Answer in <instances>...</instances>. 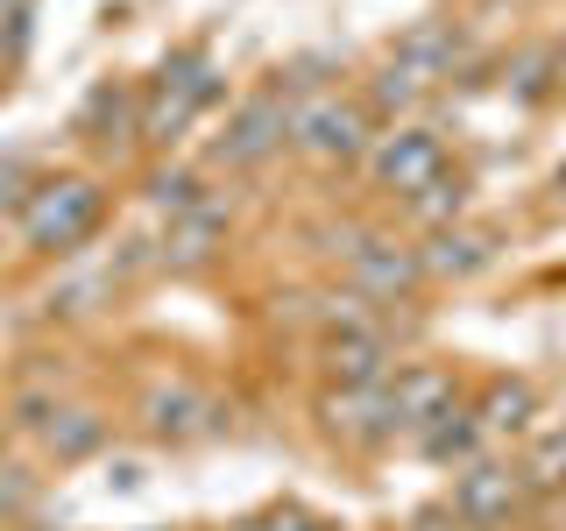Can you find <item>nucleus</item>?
<instances>
[{
  "instance_id": "obj_1",
  "label": "nucleus",
  "mask_w": 566,
  "mask_h": 531,
  "mask_svg": "<svg viewBox=\"0 0 566 531\" xmlns=\"http://www.w3.org/2000/svg\"><path fill=\"white\" fill-rule=\"evenodd\" d=\"M14 220H22L29 248H50V256H57V248H78L99 227V185L93 177H35Z\"/></svg>"
},
{
  "instance_id": "obj_2",
  "label": "nucleus",
  "mask_w": 566,
  "mask_h": 531,
  "mask_svg": "<svg viewBox=\"0 0 566 531\" xmlns=\"http://www.w3.org/2000/svg\"><path fill=\"white\" fill-rule=\"evenodd\" d=\"M212 93H220V71H212L199 50H191V58H177V64H164V79L142 93L135 135H142V142H177V135L191 128V114H199Z\"/></svg>"
},
{
  "instance_id": "obj_3",
  "label": "nucleus",
  "mask_w": 566,
  "mask_h": 531,
  "mask_svg": "<svg viewBox=\"0 0 566 531\" xmlns=\"http://www.w3.org/2000/svg\"><path fill=\"white\" fill-rule=\"evenodd\" d=\"M291 149H305L312 164H361V156L376 149V135H368V106L333 100V93L291 106Z\"/></svg>"
},
{
  "instance_id": "obj_4",
  "label": "nucleus",
  "mask_w": 566,
  "mask_h": 531,
  "mask_svg": "<svg viewBox=\"0 0 566 531\" xmlns=\"http://www.w3.org/2000/svg\"><path fill=\"white\" fill-rule=\"evenodd\" d=\"M361 164H368V177H376V191H397L403 206H411L424 185H439V177L453 170V164H447V142H439L432 128H418V121H403V128L376 135V149H368Z\"/></svg>"
},
{
  "instance_id": "obj_5",
  "label": "nucleus",
  "mask_w": 566,
  "mask_h": 531,
  "mask_svg": "<svg viewBox=\"0 0 566 531\" xmlns=\"http://www.w3.org/2000/svg\"><path fill=\"white\" fill-rule=\"evenodd\" d=\"M524 468H503V460H474V468H460V482H453V518L468 524V531H510L524 518Z\"/></svg>"
},
{
  "instance_id": "obj_6",
  "label": "nucleus",
  "mask_w": 566,
  "mask_h": 531,
  "mask_svg": "<svg viewBox=\"0 0 566 531\" xmlns=\"http://www.w3.org/2000/svg\"><path fill=\"white\" fill-rule=\"evenodd\" d=\"M283 142H291V100L283 93H248L234 114H227L220 142H212V164L227 170H255L262 156H276Z\"/></svg>"
},
{
  "instance_id": "obj_7",
  "label": "nucleus",
  "mask_w": 566,
  "mask_h": 531,
  "mask_svg": "<svg viewBox=\"0 0 566 531\" xmlns=\"http://www.w3.org/2000/svg\"><path fill=\"white\" fill-rule=\"evenodd\" d=\"M447 412H460V383L439 362H411L389 376V418H397V433H432Z\"/></svg>"
},
{
  "instance_id": "obj_8",
  "label": "nucleus",
  "mask_w": 566,
  "mask_h": 531,
  "mask_svg": "<svg viewBox=\"0 0 566 531\" xmlns=\"http://www.w3.org/2000/svg\"><path fill=\"white\" fill-rule=\"evenodd\" d=\"M418 277H424V256L403 248V241L368 235V241L347 248V283L361 298H403V291H418Z\"/></svg>"
},
{
  "instance_id": "obj_9",
  "label": "nucleus",
  "mask_w": 566,
  "mask_h": 531,
  "mask_svg": "<svg viewBox=\"0 0 566 531\" xmlns=\"http://www.w3.org/2000/svg\"><path fill=\"white\" fill-rule=\"evenodd\" d=\"M142 425H149L156 439H199V433L220 425V404H212L199 383L170 376V383H149V389H142Z\"/></svg>"
},
{
  "instance_id": "obj_10",
  "label": "nucleus",
  "mask_w": 566,
  "mask_h": 531,
  "mask_svg": "<svg viewBox=\"0 0 566 531\" xmlns=\"http://www.w3.org/2000/svg\"><path fill=\"white\" fill-rule=\"evenodd\" d=\"M326 376L333 389H368V383H389L397 368H389V341L368 319H354V326H333L326 333Z\"/></svg>"
},
{
  "instance_id": "obj_11",
  "label": "nucleus",
  "mask_w": 566,
  "mask_h": 531,
  "mask_svg": "<svg viewBox=\"0 0 566 531\" xmlns=\"http://www.w3.org/2000/svg\"><path fill=\"white\" fill-rule=\"evenodd\" d=\"M318 418H326L340 439H354V447H368V439H389V433H397V418H389V383L326 389V397H318Z\"/></svg>"
},
{
  "instance_id": "obj_12",
  "label": "nucleus",
  "mask_w": 566,
  "mask_h": 531,
  "mask_svg": "<svg viewBox=\"0 0 566 531\" xmlns=\"http://www.w3.org/2000/svg\"><path fill=\"white\" fill-rule=\"evenodd\" d=\"M460 29L453 22H418L411 35H397V50H389V58H397L403 71H418L424 85H439V79H453V64H460Z\"/></svg>"
},
{
  "instance_id": "obj_13",
  "label": "nucleus",
  "mask_w": 566,
  "mask_h": 531,
  "mask_svg": "<svg viewBox=\"0 0 566 531\" xmlns=\"http://www.w3.org/2000/svg\"><path fill=\"white\" fill-rule=\"evenodd\" d=\"M418 256H424V277H474L495 248H489V235H474V227H432V241H424Z\"/></svg>"
},
{
  "instance_id": "obj_14",
  "label": "nucleus",
  "mask_w": 566,
  "mask_h": 531,
  "mask_svg": "<svg viewBox=\"0 0 566 531\" xmlns=\"http://www.w3.org/2000/svg\"><path fill=\"white\" fill-rule=\"evenodd\" d=\"M212 241H220V212H212V206H185V212H170V248H164V256L177 262V270L206 262V256H212Z\"/></svg>"
},
{
  "instance_id": "obj_15",
  "label": "nucleus",
  "mask_w": 566,
  "mask_h": 531,
  "mask_svg": "<svg viewBox=\"0 0 566 531\" xmlns=\"http://www.w3.org/2000/svg\"><path fill=\"white\" fill-rule=\"evenodd\" d=\"M424 93H432V85H424L418 71H403L397 58H382V71L368 79V106H376V114H403V106H418Z\"/></svg>"
},
{
  "instance_id": "obj_16",
  "label": "nucleus",
  "mask_w": 566,
  "mask_h": 531,
  "mask_svg": "<svg viewBox=\"0 0 566 531\" xmlns=\"http://www.w3.org/2000/svg\"><path fill=\"white\" fill-rule=\"evenodd\" d=\"M531 412H538L531 383H495L474 418H482V433H517V425H531Z\"/></svg>"
},
{
  "instance_id": "obj_17",
  "label": "nucleus",
  "mask_w": 566,
  "mask_h": 531,
  "mask_svg": "<svg viewBox=\"0 0 566 531\" xmlns=\"http://www.w3.org/2000/svg\"><path fill=\"white\" fill-rule=\"evenodd\" d=\"M43 447L57 454V460L93 454V447H99V418H93V412H50V425H43Z\"/></svg>"
},
{
  "instance_id": "obj_18",
  "label": "nucleus",
  "mask_w": 566,
  "mask_h": 531,
  "mask_svg": "<svg viewBox=\"0 0 566 531\" xmlns=\"http://www.w3.org/2000/svg\"><path fill=\"white\" fill-rule=\"evenodd\" d=\"M524 482H531V489H566V425H559V433H538V439H531Z\"/></svg>"
},
{
  "instance_id": "obj_19",
  "label": "nucleus",
  "mask_w": 566,
  "mask_h": 531,
  "mask_svg": "<svg viewBox=\"0 0 566 531\" xmlns=\"http://www.w3.org/2000/svg\"><path fill=\"white\" fill-rule=\"evenodd\" d=\"M411 212H418V220H432V227H453L460 220V177L447 170L439 185H424L418 199H411Z\"/></svg>"
},
{
  "instance_id": "obj_20",
  "label": "nucleus",
  "mask_w": 566,
  "mask_h": 531,
  "mask_svg": "<svg viewBox=\"0 0 566 531\" xmlns=\"http://www.w3.org/2000/svg\"><path fill=\"white\" fill-rule=\"evenodd\" d=\"M149 199L170 206V212H185V206H199V185H191L185 170H156V177H149Z\"/></svg>"
},
{
  "instance_id": "obj_21",
  "label": "nucleus",
  "mask_w": 566,
  "mask_h": 531,
  "mask_svg": "<svg viewBox=\"0 0 566 531\" xmlns=\"http://www.w3.org/2000/svg\"><path fill=\"white\" fill-rule=\"evenodd\" d=\"M234 531H326V524H318L312 510H297V503H276V510H262V518H248Z\"/></svg>"
},
{
  "instance_id": "obj_22",
  "label": "nucleus",
  "mask_w": 566,
  "mask_h": 531,
  "mask_svg": "<svg viewBox=\"0 0 566 531\" xmlns=\"http://www.w3.org/2000/svg\"><path fill=\"white\" fill-rule=\"evenodd\" d=\"M29 475L22 468H14V460H0V510H8V518H22V510H29Z\"/></svg>"
},
{
  "instance_id": "obj_23",
  "label": "nucleus",
  "mask_w": 566,
  "mask_h": 531,
  "mask_svg": "<svg viewBox=\"0 0 566 531\" xmlns=\"http://www.w3.org/2000/svg\"><path fill=\"white\" fill-rule=\"evenodd\" d=\"M0 29H8V58H22V43H29V0H0Z\"/></svg>"
},
{
  "instance_id": "obj_24",
  "label": "nucleus",
  "mask_w": 566,
  "mask_h": 531,
  "mask_svg": "<svg viewBox=\"0 0 566 531\" xmlns=\"http://www.w3.org/2000/svg\"><path fill=\"white\" fill-rule=\"evenodd\" d=\"M411 531H468V524H460V518H453V510H424V518H418Z\"/></svg>"
},
{
  "instance_id": "obj_25",
  "label": "nucleus",
  "mask_w": 566,
  "mask_h": 531,
  "mask_svg": "<svg viewBox=\"0 0 566 531\" xmlns=\"http://www.w3.org/2000/svg\"><path fill=\"white\" fill-rule=\"evenodd\" d=\"M553 100H566V43L553 50Z\"/></svg>"
},
{
  "instance_id": "obj_26",
  "label": "nucleus",
  "mask_w": 566,
  "mask_h": 531,
  "mask_svg": "<svg viewBox=\"0 0 566 531\" xmlns=\"http://www.w3.org/2000/svg\"><path fill=\"white\" fill-rule=\"evenodd\" d=\"M135 531H164V524H135Z\"/></svg>"
}]
</instances>
